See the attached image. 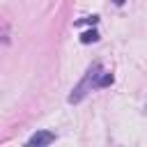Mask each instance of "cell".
Instances as JSON below:
<instances>
[{
	"instance_id": "1",
	"label": "cell",
	"mask_w": 147,
	"mask_h": 147,
	"mask_svg": "<svg viewBox=\"0 0 147 147\" xmlns=\"http://www.w3.org/2000/svg\"><path fill=\"white\" fill-rule=\"evenodd\" d=\"M101 71H103V67H101L99 62H94V64L85 71V76L80 78V83L71 90V94H69V103H78V101H83V99L87 96V92H92V87H96V80H99Z\"/></svg>"
},
{
	"instance_id": "5",
	"label": "cell",
	"mask_w": 147,
	"mask_h": 147,
	"mask_svg": "<svg viewBox=\"0 0 147 147\" xmlns=\"http://www.w3.org/2000/svg\"><path fill=\"white\" fill-rule=\"evenodd\" d=\"M96 21H99V16H85V18H78L76 25H83V23H92V25H94Z\"/></svg>"
},
{
	"instance_id": "6",
	"label": "cell",
	"mask_w": 147,
	"mask_h": 147,
	"mask_svg": "<svg viewBox=\"0 0 147 147\" xmlns=\"http://www.w3.org/2000/svg\"><path fill=\"white\" fill-rule=\"evenodd\" d=\"M113 2H115V5H124L126 0H113Z\"/></svg>"
},
{
	"instance_id": "2",
	"label": "cell",
	"mask_w": 147,
	"mask_h": 147,
	"mask_svg": "<svg viewBox=\"0 0 147 147\" xmlns=\"http://www.w3.org/2000/svg\"><path fill=\"white\" fill-rule=\"evenodd\" d=\"M53 140H55V133H51V131H37L34 136L28 138V145L30 147H34V145L37 147H44V145H51Z\"/></svg>"
},
{
	"instance_id": "4",
	"label": "cell",
	"mask_w": 147,
	"mask_h": 147,
	"mask_svg": "<svg viewBox=\"0 0 147 147\" xmlns=\"http://www.w3.org/2000/svg\"><path fill=\"white\" fill-rule=\"evenodd\" d=\"M113 74H108V71H101V76H99V80H96V87H108V85H113Z\"/></svg>"
},
{
	"instance_id": "3",
	"label": "cell",
	"mask_w": 147,
	"mask_h": 147,
	"mask_svg": "<svg viewBox=\"0 0 147 147\" xmlns=\"http://www.w3.org/2000/svg\"><path fill=\"white\" fill-rule=\"evenodd\" d=\"M94 41H99V32L96 30H85L80 34V44H94Z\"/></svg>"
}]
</instances>
